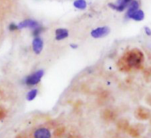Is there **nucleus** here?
Returning <instances> with one entry per match:
<instances>
[{
	"label": "nucleus",
	"instance_id": "4468645a",
	"mask_svg": "<svg viewBox=\"0 0 151 138\" xmlns=\"http://www.w3.org/2000/svg\"><path fill=\"white\" fill-rule=\"evenodd\" d=\"M103 116H104V118L106 120H112L115 118V114L113 113V111H111L109 110H106L103 112Z\"/></svg>",
	"mask_w": 151,
	"mask_h": 138
},
{
	"label": "nucleus",
	"instance_id": "4be33fe9",
	"mask_svg": "<svg viewBox=\"0 0 151 138\" xmlns=\"http://www.w3.org/2000/svg\"><path fill=\"white\" fill-rule=\"evenodd\" d=\"M70 47L73 48V49H77V48L78 47V46L77 44H71V45H70Z\"/></svg>",
	"mask_w": 151,
	"mask_h": 138
},
{
	"label": "nucleus",
	"instance_id": "1a4fd4ad",
	"mask_svg": "<svg viewBox=\"0 0 151 138\" xmlns=\"http://www.w3.org/2000/svg\"><path fill=\"white\" fill-rule=\"evenodd\" d=\"M127 18L131 19V20H133L135 22H141L145 18V14H144V12L140 8H139L136 11H134L132 14H131Z\"/></svg>",
	"mask_w": 151,
	"mask_h": 138
},
{
	"label": "nucleus",
	"instance_id": "f8f14e48",
	"mask_svg": "<svg viewBox=\"0 0 151 138\" xmlns=\"http://www.w3.org/2000/svg\"><path fill=\"white\" fill-rule=\"evenodd\" d=\"M38 95V89L37 88H31L30 90H29L26 94V99L29 102L34 101L37 96Z\"/></svg>",
	"mask_w": 151,
	"mask_h": 138
},
{
	"label": "nucleus",
	"instance_id": "dca6fc26",
	"mask_svg": "<svg viewBox=\"0 0 151 138\" xmlns=\"http://www.w3.org/2000/svg\"><path fill=\"white\" fill-rule=\"evenodd\" d=\"M43 31H44V28L40 25V26H38L37 28H36L35 30H32V35H33L34 38H35V37H40V34H41Z\"/></svg>",
	"mask_w": 151,
	"mask_h": 138
},
{
	"label": "nucleus",
	"instance_id": "6ab92c4d",
	"mask_svg": "<svg viewBox=\"0 0 151 138\" xmlns=\"http://www.w3.org/2000/svg\"><path fill=\"white\" fill-rule=\"evenodd\" d=\"M63 133H64V128L63 127H60V128H58V129H56L54 131V134L56 136H61Z\"/></svg>",
	"mask_w": 151,
	"mask_h": 138
},
{
	"label": "nucleus",
	"instance_id": "9b49d317",
	"mask_svg": "<svg viewBox=\"0 0 151 138\" xmlns=\"http://www.w3.org/2000/svg\"><path fill=\"white\" fill-rule=\"evenodd\" d=\"M139 8V3L138 0H132L126 9V17H128L131 14H132L134 11H136Z\"/></svg>",
	"mask_w": 151,
	"mask_h": 138
},
{
	"label": "nucleus",
	"instance_id": "2eb2a0df",
	"mask_svg": "<svg viewBox=\"0 0 151 138\" xmlns=\"http://www.w3.org/2000/svg\"><path fill=\"white\" fill-rule=\"evenodd\" d=\"M128 132L133 137H137L139 134V131L135 126H129L128 127Z\"/></svg>",
	"mask_w": 151,
	"mask_h": 138
},
{
	"label": "nucleus",
	"instance_id": "0eeeda50",
	"mask_svg": "<svg viewBox=\"0 0 151 138\" xmlns=\"http://www.w3.org/2000/svg\"><path fill=\"white\" fill-rule=\"evenodd\" d=\"M44 48V40L40 37H35L32 41V50L36 54L41 53Z\"/></svg>",
	"mask_w": 151,
	"mask_h": 138
},
{
	"label": "nucleus",
	"instance_id": "ddd939ff",
	"mask_svg": "<svg viewBox=\"0 0 151 138\" xmlns=\"http://www.w3.org/2000/svg\"><path fill=\"white\" fill-rule=\"evenodd\" d=\"M73 6L75 8H77L78 10H85L87 7V3L86 0H75Z\"/></svg>",
	"mask_w": 151,
	"mask_h": 138
},
{
	"label": "nucleus",
	"instance_id": "412c9836",
	"mask_svg": "<svg viewBox=\"0 0 151 138\" xmlns=\"http://www.w3.org/2000/svg\"><path fill=\"white\" fill-rule=\"evenodd\" d=\"M4 118H5V113L2 111H0V120H2Z\"/></svg>",
	"mask_w": 151,
	"mask_h": 138
},
{
	"label": "nucleus",
	"instance_id": "39448f33",
	"mask_svg": "<svg viewBox=\"0 0 151 138\" xmlns=\"http://www.w3.org/2000/svg\"><path fill=\"white\" fill-rule=\"evenodd\" d=\"M38 26H40V24L37 21L33 20V19H26V20L21 22L20 23H18V30L29 29V30H33L36 28H37Z\"/></svg>",
	"mask_w": 151,
	"mask_h": 138
},
{
	"label": "nucleus",
	"instance_id": "a211bd4d",
	"mask_svg": "<svg viewBox=\"0 0 151 138\" xmlns=\"http://www.w3.org/2000/svg\"><path fill=\"white\" fill-rule=\"evenodd\" d=\"M8 30H9L10 31H12V32L19 30H18V24L14 23V22H13V23H10L9 26H8Z\"/></svg>",
	"mask_w": 151,
	"mask_h": 138
},
{
	"label": "nucleus",
	"instance_id": "aec40b11",
	"mask_svg": "<svg viewBox=\"0 0 151 138\" xmlns=\"http://www.w3.org/2000/svg\"><path fill=\"white\" fill-rule=\"evenodd\" d=\"M145 33H146V35H147V36H151V30L149 29V28H147V27H145Z\"/></svg>",
	"mask_w": 151,
	"mask_h": 138
},
{
	"label": "nucleus",
	"instance_id": "f03ea898",
	"mask_svg": "<svg viewBox=\"0 0 151 138\" xmlns=\"http://www.w3.org/2000/svg\"><path fill=\"white\" fill-rule=\"evenodd\" d=\"M45 75V72L44 70H37L35 71L34 72L30 73L29 75L26 76L23 79V84L27 87H35L37 85H38L42 79V78Z\"/></svg>",
	"mask_w": 151,
	"mask_h": 138
},
{
	"label": "nucleus",
	"instance_id": "f3484780",
	"mask_svg": "<svg viewBox=\"0 0 151 138\" xmlns=\"http://www.w3.org/2000/svg\"><path fill=\"white\" fill-rule=\"evenodd\" d=\"M117 125H118V126H119L121 129H128V127L130 126L129 124H128V122H127L126 120H121V121L118 122Z\"/></svg>",
	"mask_w": 151,
	"mask_h": 138
},
{
	"label": "nucleus",
	"instance_id": "6e6552de",
	"mask_svg": "<svg viewBox=\"0 0 151 138\" xmlns=\"http://www.w3.org/2000/svg\"><path fill=\"white\" fill-rule=\"evenodd\" d=\"M135 115L137 117L138 119H140V120H145V119H147L150 116V112L148 110H147L146 108H142V107H139L136 110V112H135Z\"/></svg>",
	"mask_w": 151,
	"mask_h": 138
},
{
	"label": "nucleus",
	"instance_id": "20e7f679",
	"mask_svg": "<svg viewBox=\"0 0 151 138\" xmlns=\"http://www.w3.org/2000/svg\"><path fill=\"white\" fill-rule=\"evenodd\" d=\"M110 32V29L108 26L98 27L91 31V36L93 38H102L108 36Z\"/></svg>",
	"mask_w": 151,
	"mask_h": 138
},
{
	"label": "nucleus",
	"instance_id": "423d86ee",
	"mask_svg": "<svg viewBox=\"0 0 151 138\" xmlns=\"http://www.w3.org/2000/svg\"><path fill=\"white\" fill-rule=\"evenodd\" d=\"M52 136L51 130L45 126L38 127L33 133V138H52Z\"/></svg>",
	"mask_w": 151,
	"mask_h": 138
},
{
	"label": "nucleus",
	"instance_id": "7ed1b4c3",
	"mask_svg": "<svg viewBox=\"0 0 151 138\" xmlns=\"http://www.w3.org/2000/svg\"><path fill=\"white\" fill-rule=\"evenodd\" d=\"M132 1V0H116L115 3L109 4V7L116 12H124L127 9Z\"/></svg>",
	"mask_w": 151,
	"mask_h": 138
},
{
	"label": "nucleus",
	"instance_id": "f257e3e1",
	"mask_svg": "<svg viewBox=\"0 0 151 138\" xmlns=\"http://www.w3.org/2000/svg\"><path fill=\"white\" fill-rule=\"evenodd\" d=\"M144 63V54L137 48L128 51L120 60L119 65L124 71H130L132 69H139Z\"/></svg>",
	"mask_w": 151,
	"mask_h": 138
},
{
	"label": "nucleus",
	"instance_id": "9d476101",
	"mask_svg": "<svg viewBox=\"0 0 151 138\" xmlns=\"http://www.w3.org/2000/svg\"><path fill=\"white\" fill-rule=\"evenodd\" d=\"M68 37V30L67 29H57L55 30V39L58 41L63 40Z\"/></svg>",
	"mask_w": 151,
	"mask_h": 138
}]
</instances>
